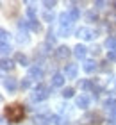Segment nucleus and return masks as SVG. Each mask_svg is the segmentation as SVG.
Instances as JSON below:
<instances>
[{"label":"nucleus","mask_w":116,"mask_h":125,"mask_svg":"<svg viewBox=\"0 0 116 125\" xmlns=\"http://www.w3.org/2000/svg\"><path fill=\"white\" fill-rule=\"evenodd\" d=\"M25 116V109L21 104H9L5 105V120L9 123H18Z\"/></svg>","instance_id":"f257e3e1"},{"label":"nucleus","mask_w":116,"mask_h":125,"mask_svg":"<svg viewBox=\"0 0 116 125\" xmlns=\"http://www.w3.org/2000/svg\"><path fill=\"white\" fill-rule=\"evenodd\" d=\"M48 96H50V86H46L43 82H38V86L32 88V93H31L32 102H45Z\"/></svg>","instance_id":"f03ea898"},{"label":"nucleus","mask_w":116,"mask_h":125,"mask_svg":"<svg viewBox=\"0 0 116 125\" xmlns=\"http://www.w3.org/2000/svg\"><path fill=\"white\" fill-rule=\"evenodd\" d=\"M75 36L80 38V39H84V41H91V39H95V31L89 29V27H79L77 31H75Z\"/></svg>","instance_id":"7ed1b4c3"},{"label":"nucleus","mask_w":116,"mask_h":125,"mask_svg":"<svg viewBox=\"0 0 116 125\" xmlns=\"http://www.w3.org/2000/svg\"><path fill=\"white\" fill-rule=\"evenodd\" d=\"M57 20H59V25L61 27H68V29H72L73 27V18L72 14H70V11H63V13H59V16H57Z\"/></svg>","instance_id":"20e7f679"},{"label":"nucleus","mask_w":116,"mask_h":125,"mask_svg":"<svg viewBox=\"0 0 116 125\" xmlns=\"http://www.w3.org/2000/svg\"><path fill=\"white\" fill-rule=\"evenodd\" d=\"M27 77L31 79V81L41 82V79L45 77V72H43V68H39V66H31V68H29V72H27Z\"/></svg>","instance_id":"39448f33"},{"label":"nucleus","mask_w":116,"mask_h":125,"mask_svg":"<svg viewBox=\"0 0 116 125\" xmlns=\"http://www.w3.org/2000/svg\"><path fill=\"white\" fill-rule=\"evenodd\" d=\"M72 54H73V50L70 48V47H66V45H59L57 50H55V57L59 59V61H66Z\"/></svg>","instance_id":"423d86ee"},{"label":"nucleus","mask_w":116,"mask_h":125,"mask_svg":"<svg viewBox=\"0 0 116 125\" xmlns=\"http://www.w3.org/2000/svg\"><path fill=\"white\" fill-rule=\"evenodd\" d=\"M77 75H79V64L66 62L64 64V77L66 79H77Z\"/></svg>","instance_id":"0eeeda50"},{"label":"nucleus","mask_w":116,"mask_h":125,"mask_svg":"<svg viewBox=\"0 0 116 125\" xmlns=\"http://www.w3.org/2000/svg\"><path fill=\"white\" fill-rule=\"evenodd\" d=\"M89 105H91V98H89L88 95H77V96H75V107L86 111Z\"/></svg>","instance_id":"6e6552de"},{"label":"nucleus","mask_w":116,"mask_h":125,"mask_svg":"<svg viewBox=\"0 0 116 125\" xmlns=\"http://www.w3.org/2000/svg\"><path fill=\"white\" fill-rule=\"evenodd\" d=\"M4 89L7 93H16V89H18V82H16L14 77H4Z\"/></svg>","instance_id":"1a4fd4ad"},{"label":"nucleus","mask_w":116,"mask_h":125,"mask_svg":"<svg viewBox=\"0 0 116 125\" xmlns=\"http://www.w3.org/2000/svg\"><path fill=\"white\" fill-rule=\"evenodd\" d=\"M64 82H66V77H64V73H54L52 75V79H50V86L52 88H63L64 86Z\"/></svg>","instance_id":"9d476101"},{"label":"nucleus","mask_w":116,"mask_h":125,"mask_svg":"<svg viewBox=\"0 0 116 125\" xmlns=\"http://www.w3.org/2000/svg\"><path fill=\"white\" fill-rule=\"evenodd\" d=\"M102 107L113 116L114 113H116V98H114V96H109V98H105V100L102 102Z\"/></svg>","instance_id":"9b49d317"},{"label":"nucleus","mask_w":116,"mask_h":125,"mask_svg":"<svg viewBox=\"0 0 116 125\" xmlns=\"http://www.w3.org/2000/svg\"><path fill=\"white\" fill-rule=\"evenodd\" d=\"M73 55L77 59H84L86 61V55H88V47L86 45H82V43H77L73 47Z\"/></svg>","instance_id":"f8f14e48"},{"label":"nucleus","mask_w":116,"mask_h":125,"mask_svg":"<svg viewBox=\"0 0 116 125\" xmlns=\"http://www.w3.org/2000/svg\"><path fill=\"white\" fill-rule=\"evenodd\" d=\"M98 68H100V66H98V62L93 61V59H86L84 64H82V70H84L86 73H95Z\"/></svg>","instance_id":"ddd939ff"},{"label":"nucleus","mask_w":116,"mask_h":125,"mask_svg":"<svg viewBox=\"0 0 116 125\" xmlns=\"http://www.w3.org/2000/svg\"><path fill=\"white\" fill-rule=\"evenodd\" d=\"M77 86L82 91H91V89H95V81H91V79H80L77 82Z\"/></svg>","instance_id":"4468645a"},{"label":"nucleus","mask_w":116,"mask_h":125,"mask_svg":"<svg viewBox=\"0 0 116 125\" xmlns=\"http://www.w3.org/2000/svg\"><path fill=\"white\" fill-rule=\"evenodd\" d=\"M34 125H52L50 115H38V116H34Z\"/></svg>","instance_id":"2eb2a0df"},{"label":"nucleus","mask_w":116,"mask_h":125,"mask_svg":"<svg viewBox=\"0 0 116 125\" xmlns=\"http://www.w3.org/2000/svg\"><path fill=\"white\" fill-rule=\"evenodd\" d=\"M14 66H16L14 59H9V57H2V70H4V72H11V70H14Z\"/></svg>","instance_id":"dca6fc26"},{"label":"nucleus","mask_w":116,"mask_h":125,"mask_svg":"<svg viewBox=\"0 0 116 125\" xmlns=\"http://www.w3.org/2000/svg\"><path fill=\"white\" fill-rule=\"evenodd\" d=\"M14 62H18V64H21V66H29V57L23 52H16L14 54ZM31 68V66H29Z\"/></svg>","instance_id":"f3484780"},{"label":"nucleus","mask_w":116,"mask_h":125,"mask_svg":"<svg viewBox=\"0 0 116 125\" xmlns=\"http://www.w3.org/2000/svg\"><path fill=\"white\" fill-rule=\"evenodd\" d=\"M104 47L107 48V52H111V50H116V38L109 36L105 41H104Z\"/></svg>","instance_id":"a211bd4d"},{"label":"nucleus","mask_w":116,"mask_h":125,"mask_svg":"<svg viewBox=\"0 0 116 125\" xmlns=\"http://www.w3.org/2000/svg\"><path fill=\"white\" fill-rule=\"evenodd\" d=\"M61 96L63 98H75V89L73 88H63V91H61Z\"/></svg>","instance_id":"6ab92c4d"},{"label":"nucleus","mask_w":116,"mask_h":125,"mask_svg":"<svg viewBox=\"0 0 116 125\" xmlns=\"http://www.w3.org/2000/svg\"><path fill=\"white\" fill-rule=\"evenodd\" d=\"M31 31H34V32L41 31V23H39V20H31Z\"/></svg>","instance_id":"aec40b11"},{"label":"nucleus","mask_w":116,"mask_h":125,"mask_svg":"<svg viewBox=\"0 0 116 125\" xmlns=\"http://www.w3.org/2000/svg\"><path fill=\"white\" fill-rule=\"evenodd\" d=\"M86 20H88V21H96V20H98V14L91 9V11H88V13H86Z\"/></svg>","instance_id":"412c9836"},{"label":"nucleus","mask_w":116,"mask_h":125,"mask_svg":"<svg viewBox=\"0 0 116 125\" xmlns=\"http://www.w3.org/2000/svg\"><path fill=\"white\" fill-rule=\"evenodd\" d=\"M70 14H72V18L77 21V20L80 18V11H79V7H70Z\"/></svg>","instance_id":"4be33fe9"},{"label":"nucleus","mask_w":116,"mask_h":125,"mask_svg":"<svg viewBox=\"0 0 116 125\" xmlns=\"http://www.w3.org/2000/svg\"><path fill=\"white\" fill-rule=\"evenodd\" d=\"M55 38H57V36H54V32H52V29H50L48 32H46V41H45V43L54 45V43H55Z\"/></svg>","instance_id":"5701e85b"},{"label":"nucleus","mask_w":116,"mask_h":125,"mask_svg":"<svg viewBox=\"0 0 116 125\" xmlns=\"http://www.w3.org/2000/svg\"><path fill=\"white\" fill-rule=\"evenodd\" d=\"M9 36H11V34L7 32V29H2V31H0V39H2V43H7V41H9Z\"/></svg>","instance_id":"b1692460"},{"label":"nucleus","mask_w":116,"mask_h":125,"mask_svg":"<svg viewBox=\"0 0 116 125\" xmlns=\"http://www.w3.org/2000/svg\"><path fill=\"white\" fill-rule=\"evenodd\" d=\"M31 79H29V77H25V79H21V82H20V88L21 89H29V88H31Z\"/></svg>","instance_id":"393cba45"},{"label":"nucleus","mask_w":116,"mask_h":125,"mask_svg":"<svg viewBox=\"0 0 116 125\" xmlns=\"http://www.w3.org/2000/svg\"><path fill=\"white\" fill-rule=\"evenodd\" d=\"M11 50H13V48H11L9 43H2V55H4V57H7V54H11Z\"/></svg>","instance_id":"a878e982"},{"label":"nucleus","mask_w":116,"mask_h":125,"mask_svg":"<svg viewBox=\"0 0 116 125\" xmlns=\"http://www.w3.org/2000/svg\"><path fill=\"white\" fill-rule=\"evenodd\" d=\"M59 36H63V38H66V36H70L72 34V29H68V27H59Z\"/></svg>","instance_id":"bb28decb"},{"label":"nucleus","mask_w":116,"mask_h":125,"mask_svg":"<svg viewBox=\"0 0 116 125\" xmlns=\"http://www.w3.org/2000/svg\"><path fill=\"white\" fill-rule=\"evenodd\" d=\"M41 18H43L45 21H52V20H54V14H52L50 11H45V13L41 14Z\"/></svg>","instance_id":"cd10ccee"},{"label":"nucleus","mask_w":116,"mask_h":125,"mask_svg":"<svg viewBox=\"0 0 116 125\" xmlns=\"http://www.w3.org/2000/svg\"><path fill=\"white\" fill-rule=\"evenodd\" d=\"M100 64L102 66L98 68V70H102V72H107L109 70V72H111V64H109V61H104V62H100Z\"/></svg>","instance_id":"c85d7f7f"},{"label":"nucleus","mask_w":116,"mask_h":125,"mask_svg":"<svg viewBox=\"0 0 116 125\" xmlns=\"http://www.w3.org/2000/svg\"><path fill=\"white\" fill-rule=\"evenodd\" d=\"M43 5L46 7V11H52V9L55 7V2H50V0H45V2H43Z\"/></svg>","instance_id":"c756f323"},{"label":"nucleus","mask_w":116,"mask_h":125,"mask_svg":"<svg viewBox=\"0 0 116 125\" xmlns=\"http://www.w3.org/2000/svg\"><path fill=\"white\" fill-rule=\"evenodd\" d=\"M18 41H20V43H27V41H29V36H27V32H23V34L20 32V34H18Z\"/></svg>","instance_id":"7c9ffc66"},{"label":"nucleus","mask_w":116,"mask_h":125,"mask_svg":"<svg viewBox=\"0 0 116 125\" xmlns=\"http://www.w3.org/2000/svg\"><path fill=\"white\" fill-rule=\"evenodd\" d=\"M107 61H116V50L107 52Z\"/></svg>","instance_id":"2f4dec72"},{"label":"nucleus","mask_w":116,"mask_h":125,"mask_svg":"<svg viewBox=\"0 0 116 125\" xmlns=\"http://www.w3.org/2000/svg\"><path fill=\"white\" fill-rule=\"evenodd\" d=\"M93 5H95V7H96V9H102V7H104V5H105V2H95V4H93Z\"/></svg>","instance_id":"473e14b6"},{"label":"nucleus","mask_w":116,"mask_h":125,"mask_svg":"<svg viewBox=\"0 0 116 125\" xmlns=\"http://www.w3.org/2000/svg\"><path fill=\"white\" fill-rule=\"evenodd\" d=\"M91 52H93V54H95V55H98V54H100V47H95V48H93V50H91Z\"/></svg>","instance_id":"72a5a7b5"},{"label":"nucleus","mask_w":116,"mask_h":125,"mask_svg":"<svg viewBox=\"0 0 116 125\" xmlns=\"http://www.w3.org/2000/svg\"><path fill=\"white\" fill-rule=\"evenodd\" d=\"M113 122L116 123V113H114V115H113Z\"/></svg>","instance_id":"f704fd0d"},{"label":"nucleus","mask_w":116,"mask_h":125,"mask_svg":"<svg viewBox=\"0 0 116 125\" xmlns=\"http://www.w3.org/2000/svg\"><path fill=\"white\" fill-rule=\"evenodd\" d=\"M113 5H114V7H116V2H113Z\"/></svg>","instance_id":"c9c22d12"}]
</instances>
